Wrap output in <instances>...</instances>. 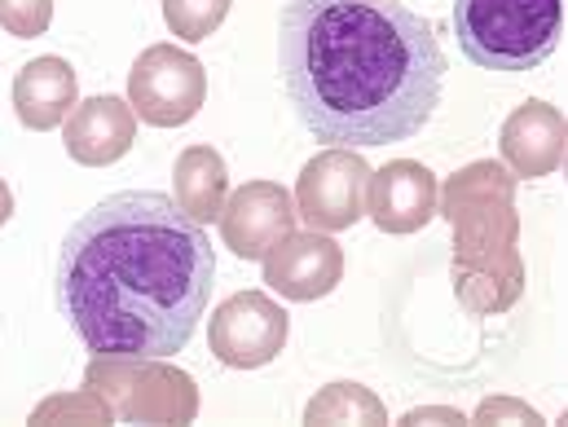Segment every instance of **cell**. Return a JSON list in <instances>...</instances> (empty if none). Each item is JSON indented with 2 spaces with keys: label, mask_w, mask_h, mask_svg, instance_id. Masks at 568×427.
<instances>
[{
  "label": "cell",
  "mask_w": 568,
  "mask_h": 427,
  "mask_svg": "<svg viewBox=\"0 0 568 427\" xmlns=\"http://www.w3.org/2000/svg\"><path fill=\"white\" fill-rule=\"evenodd\" d=\"M436 216L454 230V291L471 317H498L525 295L516 176L507 163L476 159L436 194Z\"/></svg>",
  "instance_id": "cell-3"
},
{
  "label": "cell",
  "mask_w": 568,
  "mask_h": 427,
  "mask_svg": "<svg viewBox=\"0 0 568 427\" xmlns=\"http://www.w3.org/2000/svg\"><path fill=\"white\" fill-rule=\"evenodd\" d=\"M454 31L480 71H538L565 35V0H454Z\"/></svg>",
  "instance_id": "cell-4"
},
{
  "label": "cell",
  "mask_w": 568,
  "mask_h": 427,
  "mask_svg": "<svg viewBox=\"0 0 568 427\" xmlns=\"http://www.w3.org/2000/svg\"><path fill=\"white\" fill-rule=\"evenodd\" d=\"M286 335H291V322H286V308L274 295L239 291L212 313L207 348L230 370H256L283 353Z\"/></svg>",
  "instance_id": "cell-8"
},
{
  "label": "cell",
  "mask_w": 568,
  "mask_h": 427,
  "mask_svg": "<svg viewBox=\"0 0 568 427\" xmlns=\"http://www.w3.org/2000/svg\"><path fill=\"white\" fill-rule=\"evenodd\" d=\"M207 102V71L176 44H150L129 71V106L154 129L190 124Z\"/></svg>",
  "instance_id": "cell-6"
},
{
  "label": "cell",
  "mask_w": 568,
  "mask_h": 427,
  "mask_svg": "<svg viewBox=\"0 0 568 427\" xmlns=\"http://www.w3.org/2000/svg\"><path fill=\"white\" fill-rule=\"evenodd\" d=\"M295 199L286 194L278 181H247L243 190H234L216 216L225 247L239 261H261L278 238L295 230Z\"/></svg>",
  "instance_id": "cell-10"
},
{
  "label": "cell",
  "mask_w": 568,
  "mask_h": 427,
  "mask_svg": "<svg viewBox=\"0 0 568 427\" xmlns=\"http://www.w3.org/2000/svg\"><path fill=\"white\" fill-rule=\"evenodd\" d=\"M278 67L300 124L348 150L410 142L445 89L436 27L406 0H286Z\"/></svg>",
  "instance_id": "cell-2"
},
{
  "label": "cell",
  "mask_w": 568,
  "mask_h": 427,
  "mask_svg": "<svg viewBox=\"0 0 568 427\" xmlns=\"http://www.w3.org/2000/svg\"><path fill=\"white\" fill-rule=\"evenodd\" d=\"M230 4L234 0H163V22L176 40L199 44L230 18Z\"/></svg>",
  "instance_id": "cell-17"
},
{
  "label": "cell",
  "mask_w": 568,
  "mask_h": 427,
  "mask_svg": "<svg viewBox=\"0 0 568 427\" xmlns=\"http://www.w3.org/2000/svg\"><path fill=\"white\" fill-rule=\"evenodd\" d=\"M75 102H80V80L67 58H36L13 75V111L31 133L62 129Z\"/></svg>",
  "instance_id": "cell-14"
},
{
  "label": "cell",
  "mask_w": 568,
  "mask_h": 427,
  "mask_svg": "<svg viewBox=\"0 0 568 427\" xmlns=\"http://www.w3.org/2000/svg\"><path fill=\"white\" fill-rule=\"evenodd\" d=\"M436 172L419 159H393L371 172L366 185V216L384 234H415L436 216Z\"/></svg>",
  "instance_id": "cell-11"
},
{
  "label": "cell",
  "mask_w": 568,
  "mask_h": 427,
  "mask_svg": "<svg viewBox=\"0 0 568 427\" xmlns=\"http://www.w3.org/2000/svg\"><path fill=\"white\" fill-rule=\"evenodd\" d=\"M304 424H388V410L371 388L339 379V384H326L304 406Z\"/></svg>",
  "instance_id": "cell-16"
},
{
  "label": "cell",
  "mask_w": 568,
  "mask_h": 427,
  "mask_svg": "<svg viewBox=\"0 0 568 427\" xmlns=\"http://www.w3.org/2000/svg\"><path fill=\"white\" fill-rule=\"evenodd\" d=\"M366 185L371 163L348 145H326L300 167L295 181V216L317 234L353 230L366 216Z\"/></svg>",
  "instance_id": "cell-7"
},
{
  "label": "cell",
  "mask_w": 568,
  "mask_h": 427,
  "mask_svg": "<svg viewBox=\"0 0 568 427\" xmlns=\"http://www.w3.org/2000/svg\"><path fill=\"white\" fill-rule=\"evenodd\" d=\"M13 216V194H9V185H4V176H0V225Z\"/></svg>",
  "instance_id": "cell-22"
},
{
  "label": "cell",
  "mask_w": 568,
  "mask_h": 427,
  "mask_svg": "<svg viewBox=\"0 0 568 427\" xmlns=\"http://www.w3.org/2000/svg\"><path fill=\"white\" fill-rule=\"evenodd\" d=\"M212 283L207 225L159 190H120L89 207L62 238L53 270L58 313L93 357L181 353L207 313Z\"/></svg>",
  "instance_id": "cell-1"
},
{
  "label": "cell",
  "mask_w": 568,
  "mask_h": 427,
  "mask_svg": "<svg viewBox=\"0 0 568 427\" xmlns=\"http://www.w3.org/2000/svg\"><path fill=\"white\" fill-rule=\"evenodd\" d=\"M53 22V0H0V27L13 40H36Z\"/></svg>",
  "instance_id": "cell-19"
},
{
  "label": "cell",
  "mask_w": 568,
  "mask_h": 427,
  "mask_svg": "<svg viewBox=\"0 0 568 427\" xmlns=\"http://www.w3.org/2000/svg\"><path fill=\"white\" fill-rule=\"evenodd\" d=\"M261 265H265L270 291H278L283 299H295V304H313L331 295L344 278V247L331 234L291 230L261 256Z\"/></svg>",
  "instance_id": "cell-9"
},
{
  "label": "cell",
  "mask_w": 568,
  "mask_h": 427,
  "mask_svg": "<svg viewBox=\"0 0 568 427\" xmlns=\"http://www.w3.org/2000/svg\"><path fill=\"white\" fill-rule=\"evenodd\" d=\"M84 384L106 401L115 424H194L199 388L168 357H93Z\"/></svg>",
  "instance_id": "cell-5"
},
{
  "label": "cell",
  "mask_w": 568,
  "mask_h": 427,
  "mask_svg": "<svg viewBox=\"0 0 568 427\" xmlns=\"http://www.w3.org/2000/svg\"><path fill=\"white\" fill-rule=\"evenodd\" d=\"M498 150H503V163L516 181H538V176H551L556 167H565L568 154V124L565 115L542 102V98H529L520 102L503 133H498Z\"/></svg>",
  "instance_id": "cell-12"
},
{
  "label": "cell",
  "mask_w": 568,
  "mask_h": 427,
  "mask_svg": "<svg viewBox=\"0 0 568 427\" xmlns=\"http://www.w3.org/2000/svg\"><path fill=\"white\" fill-rule=\"evenodd\" d=\"M476 424H542V415H538V410H529L525 401H511V397H489V401H480Z\"/></svg>",
  "instance_id": "cell-20"
},
{
  "label": "cell",
  "mask_w": 568,
  "mask_h": 427,
  "mask_svg": "<svg viewBox=\"0 0 568 427\" xmlns=\"http://www.w3.org/2000/svg\"><path fill=\"white\" fill-rule=\"evenodd\" d=\"M402 424H467L458 410H436V406H427V410H410Z\"/></svg>",
  "instance_id": "cell-21"
},
{
  "label": "cell",
  "mask_w": 568,
  "mask_h": 427,
  "mask_svg": "<svg viewBox=\"0 0 568 427\" xmlns=\"http://www.w3.org/2000/svg\"><path fill=\"white\" fill-rule=\"evenodd\" d=\"M138 142V115L124 98H89L75 102V111L62 124V145L80 167H111Z\"/></svg>",
  "instance_id": "cell-13"
},
{
  "label": "cell",
  "mask_w": 568,
  "mask_h": 427,
  "mask_svg": "<svg viewBox=\"0 0 568 427\" xmlns=\"http://www.w3.org/2000/svg\"><path fill=\"white\" fill-rule=\"evenodd\" d=\"M172 199L176 207L199 221V225H212L230 199V167L225 159L212 150V145H185L176 154V167H172Z\"/></svg>",
  "instance_id": "cell-15"
},
{
  "label": "cell",
  "mask_w": 568,
  "mask_h": 427,
  "mask_svg": "<svg viewBox=\"0 0 568 427\" xmlns=\"http://www.w3.org/2000/svg\"><path fill=\"white\" fill-rule=\"evenodd\" d=\"M31 424H115L106 401L84 384L80 393H58L31 410Z\"/></svg>",
  "instance_id": "cell-18"
}]
</instances>
